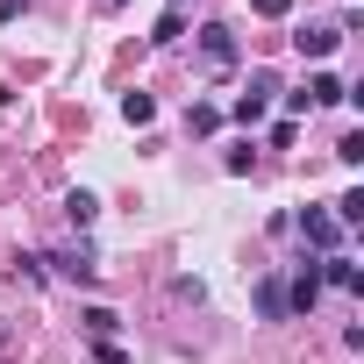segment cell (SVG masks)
<instances>
[{"label":"cell","mask_w":364,"mask_h":364,"mask_svg":"<svg viewBox=\"0 0 364 364\" xmlns=\"http://www.w3.org/2000/svg\"><path fill=\"white\" fill-rule=\"evenodd\" d=\"M43 264H50L58 279H72V286H86V279H100V250H93L86 236H79V243H65V250H50Z\"/></svg>","instance_id":"1"},{"label":"cell","mask_w":364,"mask_h":364,"mask_svg":"<svg viewBox=\"0 0 364 364\" xmlns=\"http://www.w3.org/2000/svg\"><path fill=\"white\" fill-rule=\"evenodd\" d=\"M272 93H279V79H272V72H250V93H243V100H236L229 114H236L243 129H257V122L272 114Z\"/></svg>","instance_id":"2"},{"label":"cell","mask_w":364,"mask_h":364,"mask_svg":"<svg viewBox=\"0 0 364 364\" xmlns=\"http://www.w3.org/2000/svg\"><path fill=\"white\" fill-rule=\"evenodd\" d=\"M200 58H208V72H229L236 65V29L229 22H200Z\"/></svg>","instance_id":"3"},{"label":"cell","mask_w":364,"mask_h":364,"mask_svg":"<svg viewBox=\"0 0 364 364\" xmlns=\"http://www.w3.org/2000/svg\"><path fill=\"white\" fill-rule=\"evenodd\" d=\"M314 300H321V257H307L300 279L286 286V314H314Z\"/></svg>","instance_id":"4"},{"label":"cell","mask_w":364,"mask_h":364,"mask_svg":"<svg viewBox=\"0 0 364 364\" xmlns=\"http://www.w3.org/2000/svg\"><path fill=\"white\" fill-rule=\"evenodd\" d=\"M300 236H307V243H314V250H321V257H328V250H336V243H343V222H336V215H328V208H307V215H300Z\"/></svg>","instance_id":"5"},{"label":"cell","mask_w":364,"mask_h":364,"mask_svg":"<svg viewBox=\"0 0 364 364\" xmlns=\"http://www.w3.org/2000/svg\"><path fill=\"white\" fill-rule=\"evenodd\" d=\"M336 43H343V29H336V22H307V29L293 36V50H300V58H336Z\"/></svg>","instance_id":"6"},{"label":"cell","mask_w":364,"mask_h":364,"mask_svg":"<svg viewBox=\"0 0 364 364\" xmlns=\"http://www.w3.org/2000/svg\"><path fill=\"white\" fill-rule=\"evenodd\" d=\"M300 100H307V107H336V100H350V86H343L336 72H314V79L300 86Z\"/></svg>","instance_id":"7"},{"label":"cell","mask_w":364,"mask_h":364,"mask_svg":"<svg viewBox=\"0 0 364 364\" xmlns=\"http://www.w3.org/2000/svg\"><path fill=\"white\" fill-rule=\"evenodd\" d=\"M321 286H343V293H357V286H364V272H357L343 250H328V257H321Z\"/></svg>","instance_id":"8"},{"label":"cell","mask_w":364,"mask_h":364,"mask_svg":"<svg viewBox=\"0 0 364 364\" xmlns=\"http://www.w3.org/2000/svg\"><path fill=\"white\" fill-rule=\"evenodd\" d=\"M122 122H129V129H150V122H157V100H150L143 86H136V93H122Z\"/></svg>","instance_id":"9"},{"label":"cell","mask_w":364,"mask_h":364,"mask_svg":"<svg viewBox=\"0 0 364 364\" xmlns=\"http://www.w3.org/2000/svg\"><path fill=\"white\" fill-rule=\"evenodd\" d=\"M65 215H72V229H93V215H100V200H93L86 186H72V193H65Z\"/></svg>","instance_id":"10"},{"label":"cell","mask_w":364,"mask_h":364,"mask_svg":"<svg viewBox=\"0 0 364 364\" xmlns=\"http://www.w3.org/2000/svg\"><path fill=\"white\" fill-rule=\"evenodd\" d=\"M257 314L264 321H286V286L279 279H257Z\"/></svg>","instance_id":"11"},{"label":"cell","mask_w":364,"mask_h":364,"mask_svg":"<svg viewBox=\"0 0 364 364\" xmlns=\"http://www.w3.org/2000/svg\"><path fill=\"white\" fill-rule=\"evenodd\" d=\"M79 321H86V336H93V343H107V336L122 328V314H114V307H86Z\"/></svg>","instance_id":"12"},{"label":"cell","mask_w":364,"mask_h":364,"mask_svg":"<svg viewBox=\"0 0 364 364\" xmlns=\"http://www.w3.org/2000/svg\"><path fill=\"white\" fill-rule=\"evenodd\" d=\"M186 129H193V136H215V129H222V107L193 100V107H186Z\"/></svg>","instance_id":"13"},{"label":"cell","mask_w":364,"mask_h":364,"mask_svg":"<svg viewBox=\"0 0 364 364\" xmlns=\"http://www.w3.org/2000/svg\"><path fill=\"white\" fill-rule=\"evenodd\" d=\"M178 36H186V15H178V8H171V15H164V22H157V29H150V43H157V50H171V43H178Z\"/></svg>","instance_id":"14"},{"label":"cell","mask_w":364,"mask_h":364,"mask_svg":"<svg viewBox=\"0 0 364 364\" xmlns=\"http://www.w3.org/2000/svg\"><path fill=\"white\" fill-rule=\"evenodd\" d=\"M15 279H29V286H43V279H50V264H43L36 250H15Z\"/></svg>","instance_id":"15"},{"label":"cell","mask_w":364,"mask_h":364,"mask_svg":"<svg viewBox=\"0 0 364 364\" xmlns=\"http://www.w3.org/2000/svg\"><path fill=\"white\" fill-rule=\"evenodd\" d=\"M250 15H264V22H286V15H293V0H250Z\"/></svg>","instance_id":"16"},{"label":"cell","mask_w":364,"mask_h":364,"mask_svg":"<svg viewBox=\"0 0 364 364\" xmlns=\"http://www.w3.org/2000/svg\"><path fill=\"white\" fill-rule=\"evenodd\" d=\"M336 157H343V164H364V136H357V129H350V136H343V143H336Z\"/></svg>","instance_id":"17"},{"label":"cell","mask_w":364,"mask_h":364,"mask_svg":"<svg viewBox=\"0 0 364 364\" xmlns=\"http://www.w3.org/2000/svg\"><path fill=\"white\" fill-rule=\"evenodd\" d=\"M22 15V0H0V22H15Z\"/></svg>","instance_id":"18"},{"label":"cell","mask_w":364,"mask_h":364,"mask_svg":"<svg viewBox=\"0 0 364 364\" xmlns=\"http://www.w3.org/2000/svg\"><path fill=\"white\" fill-rule=\"evenodd\" d=\"M171 8H186V0H171Z\"/></svg>","instance_id":"19"}]
</instances>
